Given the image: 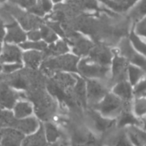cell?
Instances as JSON below:
<instances>
[{
  "label": "cell",
  "mask_w": 146,
  "mask_h": 146,
  "mask_svg": "<svg viewBox=\"0 0 146 146\" xmlns=\"http://www.w3.org/2000/svg\"><path fill=\"white\" fill-rule=\"evenodd\" d=\"M80 58L74 54H66L45 60L41 65V70L48 75L58 73L78 74V64Z\"/></svg>",
  "instance_id": "6da1fadb"
},
{
  "label": "cell",
  "mask_w": 146,
  "mask_h": 146,
  "mask_svg": "<svg viewBox=\"0 0 146 146\" xmlns=\"http://www.w3.org/2000/svg\"><path fill=\"white\" fill-rule=\"evenodd\" d=\"M29 97L34 102L36 114L40 119L48 121L53 116L56 110V104L42 89L39 88L32 91L29 93Z\"/></svg>",
  "instance_id": "7a4b0ae2"
},
{
  "label": "cell",
  "mask_w": 146,
  "mask_h": 146,
  "mask_svg": "<svg viewBox=\"0 0 146 146\" xmlns=\"http://www.w3.org/2000/svg\"><path fill=\"white\" fill-rule=\"evenodd\" d=\"M126 105L128 104H125L121 99L110 92L99 104L92 109L95 110L106 118L116 120L125 109Z\"/></svg>",
  "instance_id": "3957f363"
},
{
  "label": "cell",
  "mask_w": 146,
  "mask_h": 146,
  "mask_svg": "<svg viewBox=\"0 0 146 146\" xmlns=\"http://www.w3.org/2000/svg\"><path fill=\"white\" fill-rule=\"evenodd\" d=\"M110 67L102 66L87 57L81 58L78 64V74L86 80H103L110 75Z\"/></svg>",
  "instance_id": "277c9868"
},
{
  "label": "cell",
  "mask_w": 146,
  "mask_h": 146,
  "mask_svg": "<svg viewBox=\"0 0 146 146\" xmlns=\"http://www.w3.org/2000/svg\"><path fill=\"white\" fill-rule=\"evenodd\" d=\"M117 53L124 57L130 65L137 66L146 72V58L133 48L128 38H124L120 41Z\"/></svg>",
  "instance_id": "5b68a950"
},
{
  "label": "cell",
  "mask_w": 146,
  "mask_h": 146,
  "mask_svg": "<svg viewBox=\"0 0 146 146\" xmlns=\"http://www.w3.org/2000/svg\"><path fill=\"white\" fill-rule=\"evenodd\" d=\"M86 84L87 105L91 106V109L99 104L110 92L109 91L105 84L102 82V80H86Z\"/></svg>",
  "instance_id": "8992f818"
},
{
  "label": "cell",
  "mask_w": 146,
  "mask_h": 146,
  "mask_svg": "<svg viewBox=\"0 0 146 146\" xmlns=\"http://www.w3.org/2000/svg\"><path fill=\"white\" fill-rule=\"evenodd\" d=\"M128 62L120 56L118 53H115L111 65H110V80L113 82V85H115L119 82L127 80V71L129 68Z\"/></svg>",
  "instance_id": "52a82bcc"
},
{
  "label": "cell",
  "mask_w": 146,
  "mask_h": 146,
  "mask_svg": "<svg viewBox=\"0 0 146 146\" xmlns=\"http://www.w3.org/2000/svg\"><path fill=\"white\" fill-rule=\"evenodd\" d=\"M68 42L73 46L74 55L80 57V59L87 57L95 45L92 40L79 33L72 34L68 38V41H67V43Z\"/></svg>",
  "instance_id": "ba28073f"
},
{
  "label": "cell",
  "mask_w": 146,
  "mask_h": 146,
  "mask_svg": "<svg viewBox=\"0 0 146 146\" xmlns=\"http://www.w3.org/2000/svg\"><path fill=\"white\" fill-rule=\"evenodd\" d=\"M114 56L115 53L108 46L103 44H95L87 58L99 65L110 67Z\"/></svg>",
  "instance_id": "9c48e42d"
},
{
  "label": "cell",
  "mask_w": 146,
  "mask_h": 146,
  "mask_svg": "<svg viewBox=\"0 0 146 146\" xmlns=\"http://www.w3.org/2000/svg\"><path fill=\"white\" fill-rule=\"evenodd\" d=\"M8 11L11 12L14 16H15L19 21L21 22V26L25 29H32V28H37L38 27H41V20L31 14L25 13L19 9L17 7L15 6H8Z\"/></svg>",
  "instance_id": "30bf717a"
},
{
  "label": "cell",
  "mask_w": 146,
  "mask_h": 146,
  "mask_svg": "<svg viewBox=\"0 0 146 146\" xmlns=\"http://www.w3.org/2000/svg\"><path fill=\"white\" fill-rule=\"evenodd\" d=\"M88 115L91 119L93 127L97 132L100 133H104L111 130V128H113V127L116 125V120L106 118L95 110L91 109Z\"/></svg>",
  "instance_id": "8fae6325"
},
{
  "label": "cell",
  "mask_w": 146,
  "mask_h": 146,
  "mask_svg": "<svg viewBox=\"0 0 146 146\" xmlns=\"http://www.w3.org/2000/svg\"><path fill=\"white\" fill-rule=\"evenodd\" d=\"M110 92L121 99L125 104H132L134 98L133 96V88L132 85L127 81H121L111 87Z\"/></svg>",
  "instance_id": "7c38bea8"
},
{
  "label": "cell",
  "mask_w": 146,
  "mask_h": 146,
  "mask_svg": "<svg viewBox=\"0 0 146 146\" xmlns=\"http://www.w3.org/2000/svg\"><path fill=\"white\" fill-rule=\"evenodd\" d=\"M116 126L121 129H125L132 126L141 127V120L133 115L132 111V104L126 105L123 111L116 119Z\"/></svg>",
  "instance_id": "4fadbf2b"
},
{
  "label": "cell",
  "mask_w": 146,
  "mask_h": 146,
  "mask_svg": "<svg viewBox=\"0 0 146 146\" xmlns=\"http://www.w3.org/2000/svg\"><path fill=\"white\" fill-rule=\"evenodd\" d=\"M77 75L78 74L69 73H58L53 76L51 81L62 90L65 92H71L76 84Z\"/></svg>",
  "instance_id": "5bb4252c"
},
{
  "label": "cell",
  "mask_w": 146,
  "mask_h": 146,
  "mask_svg": "<svg viewBox=\"0 0 146 146\" xmlns=\"http://www.w3.org/2000/svg\"><path fill=\"white\" fill-rule=\"evenodd\" d=\"M72 95L77 104V105L86 108L87 107V99H86V80L77 75V81L75 86L72 90Z\"/></svg>",
  "instance_id": "9a60e30c"
},
{
  "label": "cell",
  "mask_w": 146,
  "mask_h": 146,
  "mask_svg": "<svg viewBox=\"0 0 146 146\" xmlns=\"http://www.w3.org/2000/svg\"><path fill=\"white\" fill-rule=\"evenodd\" d=\"M125 131L133 146H146V130L142 127L132 126Z\"/></svg>",
  "instance_id": "2e32d148"
},
{
  "label": "cell",
  "mask_w": 146,
  "mask_h": 146,
  "mask_svg": "<svg viewBox=\"0 0 146 146\" xmlns=\"http://www.w3.org/2000/svg\"><path fill=\"white\" fill-rule=\"evenodd\" d=\"M1 134L2 146H20L24 139L23 133L13 128L2 129Z\"/></svg>",
  "instance_id": "e0dca14e"
},
{
  "label": "cell",
  "mask_w": 146,
  "mask_h": 146,
  "mask_svg": "<svg viewBox=\"0 0 146 146\" xmlns=\"http://www.w3.org/2000/svg\"><path fill=\"white\" fill-rule=\"evenodd\" d=\"M72 141L74 146H87L96 145L95 144V138L93 137L92 133L84 128H79L74 131Z\"/></svg>",
  "instance_id": "ac0fdd59"
},
{
  "label": "cell",
  "mask_w": 146,
  "mask_h": 146,
  "mask_svg": "<svg viewBox=\"0 0 146 146\" xmlns=\"http://www.w3.org/2000/svg\"><path fill=\"white\" fill-rule=\"evenodd\" d=\"M136 1L128 0H112V1H104L102 3L106 6L109 9L115 13H128L132 7L134 5Z\"/></svg>",
  "instance_id": "d6986e66"
},
{
  "label": "cell",
  "mask_w": 146,
  "mask_h": 146,
  "mask_svg": "<svg viewBox=\"0 0 146 146\" xmlns=\"http://www.w3.org/2000/svg\"><path fill=\"white\" fill-rule=\"evenodd\" d=\"M19 94L12 91L6 86H2L0 87V105L1 107L11 109L16 99L18 98Z\"/></svg>",
  "instance_id": "ffe728a7"
},
{
  "label": "cell",
  "mask_w": 146,
  "mask_h": 146,
  "mask_svg": "<svg viewBox=\"0 0 146 146\" xmlns=\"http://www.w3.org/2000/svg\"><path fill=\"white\" fill-rule=\"evenodd\" d=\"M8 33L5 38L7 42H15V43H21L26 40V34L18 26V24L14 21L13 23L7 26Z\"/></svg>",
  "instance_id": "44dd1931"
},
{
  "label": "cell",
  "mask_w": 146,
  "mask_h": 146,
  "mask_svg": "<svg viewBox=\"0 0 146 146\" xmlns=\"http://www.w3.org/2000/svg\"><path fill=\"white\" fill-rule=\"evenodd\" d=\"M68 51L69 48L66 41H56V43L51 44L49 47L46 48L43 56L44 58H46V56H54V57L59 56L68 54Z\"/></svg>",
  "instance_id": "7402d4cb"
},
{
  "label": "cell",
  "mask_w": 146,
  "mask_h": 146,
  "mask_svg": "<svg viewBox=\"0 0 146 146\" xmlns=\"http://www.w3.org/2000/svg\"><path fill=\"white\" fill-rule=\"evenodd\" d=\"M47 140L44 133V125H40L39 129L33 134L29 137H27L23 144L22 146H46Z\"/></svg>",
  "instance_id": "603a6c76"
},
{
  "label": "cell",
  "mask_w": 146,
  "mask_h": 146,
  "mask_svg": "<svg viewBox=\"0 0 146 146\" xmlns=\"http://www.w3.org/2000/svg\"><path fill=\"white\" fill-rule=\"evenodd\" d=\"M134 24L146 17V0L135 2L134 5L128 12Z\"/></svg>",
  "instance_id": "cb8c5ba5"
},
{
  "label": "cell",
  "mask_w": 146,
  "mask_h": 146,
  "mask_svg": "<svg viewBox=\"0 0 146 146\" xmlns=\"http://www.w3.org/2000/svg\"><path fill=\"white\" fill-rule=\"evenodd\" d=\"M107 146H133L131 144L125 129L120 128L117 133H114L112 137L109 138V144Z\"/></svg>",
  "instance_id": "d4e9b609"
},
{
  "label": "cell",
  "mask_w": 146,
  "mask_h": 146,
  "mask_svg": "<svg viewBox=\"0 0 146 146\" xmlns=\"http://www.w3.org/2000/svg\"><path fill=\"white\" fill-rule=\"evenodd\" d=\"M21 50L15 45L5 44L2 55V61L3 62H15L20 63L21 62Z\"/></svg>",
  "instance_id": "484cf974"
},
{
  "label": "cell",
  "mask_w": 146,
  "mask_h": 146,
  "mask_svg": "<svg viewBox=\"0 0 146 146\" xmlns=\"http://www.w3.org/2000/svg\"><path fill=\"white\" fill-rule=\"evenodd\" d=\"M38 127V122L34 118H28L16 121L15 128L21 133H31L35 131Z\"/></svg>",
  "instance_id": "4316f807"
},
{
  "label": "cell",
  "mask_w": 146,
  "mask_h": 146,
  "mask_svg": "<svg viewBox=\"0 0 146 146\" xmlns=\"http://www.w3.org/2000/svg\"><path fill=\"white\" fill-rule=\"evenodd\" d=\"M145 77L146 72L144 69L137 66L129 65L128 71H127V81L132 85L133 87Z\"/></svg>",
  "instance_id": "83f0119b"
},
{
  "label": "cell",
  "mask_w": 146,
  "mask_h": 146,
  "mask_svg": "<svg viewBox=\"0 0 146 146\" xmlns=\"http://www.w3.org/2000/svg\"><path fill=\"white\" fill-rule=\"evenodd\" d=\"M132 111L133 115L140 120L146 117V97L133 98L132 103Z\"/></svg>",
  "instance_id": "f1b7e54d"
},
{
  "label": "cell",
  "mask_w": 146,
  "mask_h": 146,
  "mask_svg": "<svg viewBox=\"0 0 146 146\" xmlns=\"http://www.w3.org/2000/svg\"><path fill=\"white\" fill-rule=\"evenodd\" d=\"M42 57V54L37 50L27 51L23 55V59L25 61L26 65L33 69H35L38 67Z\"/></svg>",
  "instance_id": "f546056e"
},
{
  "label": "cell",
  "mask_w": 146,
  "mask_h": 146,
  "mask_svg": "<svg viewBox=\"0 0 146 146\" xmlns=\"http://www.w3.org/2000/svg\"><path fill=\"white\" fill-rule=\"evenodd\" d=\"M131 44H133V48L144 57L146 58V40L139 38L138 35L135 34L133 30L131 31L129 37H128Z\"/></svg>",
  "instance_id": "4dcf8cb0"
},
{
  "label": "cell",
  "mask_w": 146,
  "mask_h": 146,
  "mask_svg": "<svg viewBox=\"0 0 146 146\" xmlns=\"http://www.w3.org/2000/svg\"><path fill=\"white\" fill-rule=\"evenodd\" d=\"M17 119L14 117L10 111H0V129L15 128Z\"/></svg>",
  "instance_id": "1f68e13d"
},
{
  "label": "cell",
  "mask_w": 146,
  "mask_h": 146,
  "mask_svg": "<svg viewBox=\"0 0 146 146\" xmlns=\"http://www.w3.org/2000/svg\"><path fill=\"white\" fill-rule=\"evenodd\" d=\"M46 140L49 143H55L59 139L61 133L58 128L50 122H46L44 126Z\"/></svg>",
  "instance_id": "d6a6232c"
},
{
  "label": "cell",
  "mask_w": 146,
  "mask_h": 146,
  "mask_svg": "<svg viewBox=\"0 0 146 146\" xmlns=\"http://www.w3.org/2000/svg\"><path fill=\"white\" fill-rule=\"evenodd\" d=\"M32 112L33 108L30 104L27 102H20L15 107V116L18 120H21L23 117L30 115Z\"/></svg>",
  "instance_id": "836d02e7"
},
{
  "label": "cell",
  "mask_w": 146,
  "mask_h": 146,
  "mask_svg": "<svg viewBox=\"0 0 146 146\" xmlns=\"http://www.w3.org/2000/svg\"><path fill=\"white\" fill-rule=\"evenodd\" d=\"M40 33H41V38H43L47 43L53 44L57 40V35L56 33L50 29L48 26H41L40 27Z\"/></svg>",
  "instance_id": "e575fe53"
},
{
  "label": "cell",
  "mask_w": 146,
  "mask_h": 146,
  "mask_svg": "<svg viewBox=\"0 0 146 146\" xmlns=\"http://www.w3.org/2000/svg\"><path fill=\"white\" fill-rule=\"evenodd\" d=\"M133 32L139 38L146 40V17L134 24L133 27Z\"/></svg>",
  "instance_id": "d590c367"
},
{
  "label": "cell",
  "mask_w": 146,
  "mask_h": 146,
  "mask_svg": "<svg viewBox=\"0 0 146 146\" xmlns=\"http://www.w3.org/2000/svg\"><path fill=\"white\" fill-rule=\"evenodd\" d=\"M20 46L23 49H33L37 50H45L47 48V44L43 41H36V42H24L20 44Z\"/></svg>",
  "instance_id": "8d00e7d4"
},
{
  "label": "cell",
  "mask_w": 146,
  "mask_h": 146,
  "mask_svg": "<svg viewBox=\"0 0 146 146\" xmlns=\"http://www.w3.org/2000/svg\"><path fill=\"white\" fill-rule=\"evenodd\" d=\"M133 96L134 98L146 97V77L140 80L133 87Z\"/></svg>",
  "instance_id": "74e56055"
},
{
  "label": "cell",
  "mask_w": 146,
  "mask_h": 146,
  "mask_svg": "<svg viewBox=\"0 0 146 146\" xmlns=\"http://www.w3.org/2000/svg\"><path fill=\"white\" fill-rule=\"evenodd\" d=\"M47 26L50 29H52L56 34H59L62 37H65L64 30L62 28V27H61L59 22H57V21H49V22H47Z\"/></svg>",
  "instance_id": "f35d334b"
},
{
  "label": "cell",
  "mask_w": 146,
  "mask_h": 146,
  "mask_svg": "<svg viewBox=\"0 0 146 146\" xmlns=\"http://www.w3.org/2000/svg\"><path fill=\"white\" fill-rule=\"evenodd\" d=\"M28 11L32 14H34V15H37L39 16H43L44 15V12L39 2H36V3L31 9H29Z\"/></svg>",
  "instance_id": "ab89813d"
},
{
  "label": "cell",
  "mask_w": 146,
  "mask_h": 146,
  "mask_svg": "<svg viewBox=\"0 0 146 146\" xmlns=\"http://www.w3.org/2000/svg\"><path fill=\"white\" fill-rule=\"evenodd\" d=\"M21 63H14V64H8V65H5L3 67V70L4 73H12L19 68H21Z\"/></svg>",
  "instance_id": "60d3db41"
},
{
  "label": "cell",
  "mask_w": 146,
  "mask_h": 146,
  "mask_svg": "<svg viewBox=\"0 0 146 146\" xmlns=\"http://www.w3.org/2000/svg\"><path fill=\"white\" fill-rule=\"evenodd\" d=\"M12 3H15L18 5H21L24 8H27V9H31L35 3V1H30V0H21V1H16V2H12Z\"/></svg>",
  "instance_id": "b9f144b4"
},
{
  "label": "cell",
  "mask_w": 146,
  "mask_h": 146,
  "mask_svg": "<svg viewBox=\"0 0 146 146\" xmlns=\"http://www.w3.org/2000/svg\"><path fill=\"white\" fill-rule=\"evenodd\" d=\"M27 37L29 38V39L33 40V42L38 41L41 38V33L40 31L38 30H32L27 33Z\"/></svg>",
  "instance_id": "7bdbcfd3"
},
{
  "label": "cell",
  "mask_w": 146,
  "mask_h": 146,
  "mask_svg": "<svg viewBox=\"0 0 146 146\" xmlns=\"http://www.w3.org/2000/svg\"><path fill=\"white\" fill-rule=\"evenodd\" d=\"M39 3H40L44 13L49 12L52 8V3L50 1H39Z\"/></svg>",
  "instance_id": "ee69618b"
},
{
  "label": "cell",
  "mask_w": 146,
  "mask_h": 146,
  "mask_svg": "<svg viewBox=\"0 0 146 146\" xmlns=\"http://www.w3.org/2000/svg\"><path fill=\"white\" fill-rule=\"evenodd\" d=\"M4 34H5V32L3 28V21L0 19V41L4 38Z\"/></svg>",
  "instance_id": "f6af8a7d"
},
{
  "label": "cell",
  "mask_w": 146,
  "mask_h": 146,
  "mask_svg": "<svg viewBox=\"0 0 146 146\" xmlns=\"http://www.w3.org/2000/svg\"><path fill=\"white\" fill-rule=\"evenodd\" d=\"M2 69H3V68H2V66H1V64H0V71H1Z\"/></svg>",
  "instance_id": "bcb514c9"
},
{
  "label": "cell",
  "mask_w": 146,
  "mask_h": 146,
  "mask_svg": "<svg viewBox=\"0 0 146 146\" xmlns=\"http://www.w3.org/2000/svg\"><path fill=\"white\" fill-rule=\"evenodd\" d=\"M2 139V134H1V133H0V139Z\"/></svg>",
  "instance_id": "7dc6e473"
},
{
  "label": "cell",
  "mask_w": 146,
  "mask_h": 146,
  "mask_svg": "<svg viewBox=\"0 0 146 146\" xmlns=\"http://www.w3.org/2000/svg\"><path fill=\"white\" fill-rule=\"evenodd\" d=\"M87 146H98L97 145H87Z\"/></svg>",
  "instance_id": "c3c4849f"
},
{
  "label": "cell",
  "mask_w": 146,
  "mask_h": 146,
  "mask_svg": "<svg viewBox=\"0 0 146 146\" xmlns=\"http://www.w3.org/2000/svg\"><path fill=\"white\" fill-rule=\"evenodd\" d=\"M0 52H1V44H0Z\"/></svg>",
  "instance_id": "681fc988"
},
{
  "label": "cell",
  "mask_w": 146,
  "mask_h": 146,
  "mask_svg": "<svg viewBox=\"0 0 146 146\" xmlns=\"http://www.w3.org/2000/svg\"><path fill=\"white\" fill-rule=\"evenodd\" d=\"M0 110H1V105H0Z\"/></svg>",
  "instance_id": "f907efd6"
}]
</instances>
